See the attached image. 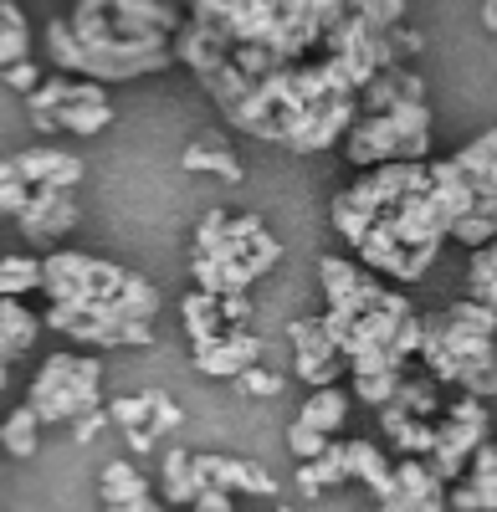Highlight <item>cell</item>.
Listing matches in <instances>:
<instances>
[{"label":"cell","instance_id":"7bdbcfd3","mask_svg":"<svg viewBox=\"0 0 497 512\" xmlns=\"http://www.w3.org/2000/svg\"><path fill=\"white\" fill-rule=\"evenodd\" d=\"M123 441H129V451H139V456L154 451V436H149V431H123Z\"/></svg>","mask_w":497,"mask_h":512},{"label":"cell","instance_id":"ffe728a7","mask_svg":"<svg viewBox=\"0 0 497 512\" xmlns=\"http://www.w3.org/2000/svg\"><path fill=\"white\" fill-rule=\"evenodd\" d=\"M380 420H385V431L395 436V446L405 451V456H431V446H436V420H416V415H400L395 405H380Z\"/></svg>","mask_w":497,"mask_h":512},{"label":"cell","instance_id":"f35d334b","mask_svg":"<svg viewBox=\"0 0 497 512\" xmlns=\"http://www.w3.org/2000/svg\"><path fill=\"white\" fill-rule=\"evenodd\" d=\"M67 364H72V354H52L47 364H41V374L31 379V395H26V400H41V395H47V390H52V384H57V374H62Z\"/></svg>","mask_w":497,"mask_h":512},{"label":"cell","instance_id":"52a82bcc","mask_svg":"<svg viewBox=\"0 0 497 512\" xmlns=\"http://www.w3.org/2000/svg\"><path fill=\"white\" fill-rule=\"evenodd\" d=\"M108 123H113V108H108L103 82L72 77V82H67V98H62L57 113L47 118V134H103Z\"/></svg>","mask_w":497,"mask_h":512},{"label":"cell","instance_id":"60d3db41","mask_svg":"<svg viewBox=\"0 0 497 512\" xmlns=\"http://www.w3.org/2000/svg\"><path fill=\"white\" fill-rule=\"evenodd\" d=\"M190 512H236V502H231V492H221V487H200L195 502H190Z\"/></svg>","mask_w":497,"mask_h":512},{"label":"cell","instance_id":"d590c367","mask_svg":"<svg viewBox=\"0 0 497 512\" xmlns=\"http://www.w3.org/2000/svg\"><path fill=\"white\" fill-rule=\"evenodd\" d=\"M328 446V436H318V431H308V425L303 420H293V425H287V451H293L298 461H313L318 451Z\"/></svg>","mask_w":497,"mask_h":512},{"label":"cell","instance_id":"484cf974","mask_svg":"<svg viewBox=\"0 0 497 512\" xmlns=\"http://www.w3.org/2000/svg\"><path fill=\"white\" fill-rule=\"evenodd\" d=\"M180 164L185 169H216L221 180H231V185H241V159L221 144V139H205V144H190L185 154H180Z\"/></svg>","mask_w":497,"mask_h":512},{"label":"cell","instance_id":"7402d4cb","mask_svg":"<svg viewBox=\"0 0 497 512\" xmlns=\"http://www.w3.org/2000/svg\"><path fill=\"white\" fill-rule=\"evenodd\" d=\"M98 492H103V507H134L139 497H149V482L139 477V466L108 461L103 477H98Z\"/></svg>","mask_w":497,"mask_h":512},{"label":"cell","instance_id":"1f68e13d","mask_svg":"<svg viewBox=\"0 0 497 512\" xmlns=\"http://www.w3.org/2000/svg\"><path fill=\"white\" fill-rule=\"evenodd\" d=\"M395 384H400V369H385V374H354V395H359L364 405H390Z\"/></svg>","mask_w":497,"mask_h":512},{"label":"cell","instance_id":"d4e9b609","mask_svg":"<svg viewBox=\"0 0 497 512\" xmlns=\"http://www.w3.org/2000/svg\"><path fill=\"white\" fill-rule=\"evenodd\" d=\"M159 492L164 502H175V507H190L200 482L190 472V451H164V466H159Z\"/></svg>","mask_w":497,"mask_h":512},{"label":"cell","instance_id":"ab89813d","mask_svg":"<svg viewBox=\"0 0 497 512\" xmlns=\"http://www.w3.org/2000/svg\"><path fill=\"white\" fill-rule=\"evenodd\" d=\"M441 415H446V420H467V425H487V405H482V400H467V395H457Z\"/></svg>","mask_w":497,"mask_h":512},{"label":"cell","instance_id":"4316f807","mask_svg":"<svg viewBox=\"0 0 497 512\" xmlns=\"http://www.w3.org/2000/svg\"><path fill=\"white\" fill-rule=\"evenodd\" d=\"M21 57H31V26H26L16 0H6V6H0V67H11Z\"/></svg>","mask_w":497,"mask_h":512},{"label":"cell","instance_id":"277c9868","mask_svg":"<svg viewBox=\"0 0 497 512\" xmlns=\"http://www.w3.org/2000/svg\"><path fill=\"white\" fill-rule=\"evenodd\" d=\"M36 425H67L82 410H98L103 405V364L93 354H72V364L57 374V384L41 400H26Z\"/></svg>","mask_w":497,"mask_h":512},{"label":"cell","instance_id":"d6986e66","mask_svg":"<svg viewBox=\"0 0 497 512\" xmlns=\"http://www.w3.org/2000/svg\"><path fill=\"white\" fill-rule=\"evenodd\" d=\"M36 333H41V318L21 303V297H0V344L21 359V354L36 349Z\"/></svg>","mask_w":497,"mask_h":512},{"label":"cell","instance_id":"4fadbf2b","mask_svg":"<svg viewBox=\"0 0 497 512\" xmlns=\"http://www.w3.org/2000/svg\"><path fill=\"white\" fill-rule=\"evenodd\" d=\"M416 98H426L421 77L410 72V67H385V72H375V77H369L364 88L354 93V118H359V113H390L395 103H416Z\"/></svg>","mask_w":497,"mask_h":512},{"label":"cell","instance_id":"8fae6325","mask_svg":"<svg viewBox=\"0 0 497 512\" xmlns=\"http://www.w3.org/2000/svg\"><path fill=\"white\" fill-rule=\"evenodd\" d=\"M21 231L31 241H57L77 226V200L72 190H52V185H31V200L21 205Z\"/></svg>","mask_w":497,"mask_h":512},{"label":"cell","instance_id":"8992f818","mask_svg":"<svg viewBox=\"0 0 497 512\" xmlns=\"http://www.w3.org/2000/svg\"><path fill=\"white\" fill-rule=\"evenodd\" d=\"M380 512H446V487L426 472L421 456H400L390 466V492L380 497Z\"/></svg>","mask_w":497,"mask_h":512},{"label":"cell","instance_id":"5bb4252c","mask_svg":"<svg viewBox=\"0 0 497 512\" xmlns=\"http://www.w3.org/2000/svg\"><path fill=\"white\" fill-rule=\"evenodd\" d=\"M11 169L26 185H52V190H72L82 180V159L62 154V149H26L11 159Z\"/></svg>","mask_w":497,"mask_h":512},{"label":"cell","instance_id":"4dcf8cb0","mask_svg":"<svg viewBox=\"0 0 497 512\" xmlns=\"http://www.w3.org/2000/svg\"><path fill=\"white\" fill-rule=\"evenodd\" d=\"M492 216H482V210H472V216H457V221H451V231L446 236H457L467 251H477V246H492Z\"/></svg>","mask_w":497,"mask_h":512},{"label":"cell","instance_id":"9c48e42d","mask_svg":"<svg viewBox=\"0 0 497 512\" xmlns=\"http://www.w3.org/2000/svg\"><path fill=\"white\" fill-rule=\"evenodd\" d=\"M190 472L200 487H221V492H252V497H277V477H267L257 461H236V456H190Z\"/></svg>","mask_w":497,"mask_h":512},{"label":"cell","instance_id":"f6af8a7d","mask_svg":"<svg viewBox=\"0 0 497 512\" xmlns=\"http://www.w3.org/2000/svg\"><path fill=\"white\" fill-rule=\"evenodd\" d=\"M103 512H129V507H103Z\"/></svg>","mask_w":497,"mask_h":512},{"label":"cell","instance_id":"ba28073f","mask_svg":"<svg viewBox=\"0 0 497 512\" xmlns=\"http://www.w3.org/2000/svg\"><path fill=\"white\" fill-rule=\"evenodd\" d=\"M487 441V425H467V420H436V446H431V456H426V472L441 482V487H451V482H462V472H467V456L477 451Z\"/></svg>","mask_w":497,"mask_h":512},{"label":"cell","instance_id":"e575fe53","mask_svg":"<svg viewBox=\"0 0 497 512\" xmlns=\"http://www.w3.org/2000/svg\"><path fill=\"white\" fill-rule=\"evenodd\" d=\"M236 384H241L246 395H262V400H267V395H282V374H277V369H262V364L241 369V374H236Z\"/></svg>","mask_w":497,"mask_h":512},{"label":"cell","instance_id":"44dd1931","mask_svg":"<svg viewBox=\"0 0 497 512\" xmlns=\"http://www.w3.org/2000/svg\"><path fill=\"white\" fill-rule=\"evenodd\" d=\"M180 318H185V333H190V344L200 349V344H216V338L226 333V323H221V313H216V292H190L185 303H180Z\"/></svg>","mask_w":497,"mask_h":512},{"label":"cell","instance_id":"3957f363","mask_svg":"<svg viewBox=\"0 0 497 512\" xmlns=\"http://www.w3.org/2000/svg\"><path fill=\"white\" fill-rule=\"evenodd\" d=\"M123 267L113 262H98V256H82V251H52L41 262V297L47 308H82V303H108L123 287Z\"/></svg>","mask_w":497,"mask_h":512},{"label":"cell","instance_id":"7a4b0ae2","mask_svg":"<svg viewBox=\"0 0 497 512\" xmlns=\"http://www.w3.org/2000/svg\"><path fill=\"white\" fill-rule=\"evenodd\" d=\"M426 374L436 384H457L467 400H492L497 379H492V333H472L462 323H451L446 313L421 318V349Z\"/></svg>","mask_w":497,"mask_h":512},{"label":"cell","instance_id":"6da1fadb","mask_svg":"<svg viewBox=\"0 0 497 512\" xmlns=\"http://www.w3.org/2000/svg\"><path fill=\"white\" fill-rule=\"evenodd\" d=\"M344 154L359 169L375 164H426L431 159V108L426 98L395 103L390 113H359L344 128Z\"/></svg>","mask_w":497,"mask_h":512},{"label":"cell","instance_id":"d6a6232c","mask_svg":"<svg viewBox=\"0 0 497 512\" xmlns=\"http://www.w3.org/2000/svg\"><path fill=\"white\" fill-rule=\"evenodd\" d=\"M446 318H451V323H462V328H472V333H492V328H497V313H492L487 303H472V297L451 303V308H446Z\"/></svg>","mask_w":497,"mask_h":512},{"label":"cell","instance_id":"603a6c76","mask_svg":"<svg viewBox=\"0 0 497 512\" xmlns=\"http://www.w3.org/2000/svg\"><path fill=\"white\" fill-rule=\"evenodd\" d=\"M462 487L482 502V512H492L497 507V446H492V436L467 456V472H462Z\"/></svg>","mask_w":497,"mask_h":512},{"label":"cell","instance_id":"ac0fdd59","mask_svg":"<svg viewBox=\"0 0 497 512\" xmlns=\"http://www.w3.org/2000/svg\"><path fill=\"white\" fill-rule=\"evenodd\" d=\"M344 472H349V482H364L375 497L390 492V461L369 441H344Z\"/></svg>","mask_w":497,"mask_h":512},{"label":"cell","instance_id":"f546056e","mask_svg":"<svg viewBox=\"0 0 497 512\" xmlns=\"http://www.w3.org/2000/svg\"><path fill=\"white\" fill-rule=\"evenodd\" d=\"M41 287V262L36 256H0V297H26Z\"/></svg>","mask_w":497,"mask_h":512},{"label":"cell","instance_id":"8d00e7d4","mask_svg":"<svg viewBox=\"0 0 497 512\" xmlns=\"http://www.w3.org/2000/svg\"><path fill=\"white\" fill-rule=\"evenodd\" d=\"M216 313H221L226 328H246V318H252V297H246V292H221Z\"/></svg>","mask_w":497,"mask_h":512},{"label":"cell","instance_id":"cb8c5ba5","mask_svg":"<svg viewBox=\"0 0 497 512\" xmlns=\"http://www.w3.org/2000/svg\"><path fill=\"white\" fill-rule=\"evenodd\" d=\"M113 308H118V318H129V323H154L159 318V287L129 272L123 287H118V297H113Z\"/></svg>","mask_w":497,"mask_h":512},{"label":"cell","instance_id":"bcb514c9","mask_svg":"<svg viewBox=\"0 0 497 512\" xmlns=\"http://www.w3.org/2000/svg\"><path fill=\"white\" fill-rule=\"evenodd\" d=\"M272 512H298V507H272Z\"/></svg>","mask_w":497,"mask_h":512},{"label":"cell","instance_id":"b9f144b4","mask_svg":"<svg viewBox=\"0 0 497 512\" xmlns=\"http://www.w3.org/2000/svg\"><path fill=\"white\" fill-rule=\"evenodd\" d=\"M67 425L77 431V441H98V431L108 425V415H103V405H98V410H82V415H72Z\"/></svg>","mask_w":497,"mask_h":512},{"label":"cell","instance_id":"e0dca14e","mask_svg":"<svg viewBox=\"0 0 497 512\" xmlns=\"http://www.w3.org/2000/svg\"><path fill=\"white\" fill-rule=\"evenodd\" d=\"M298 420L308 425V431H318V436H334L339 425L349 420V395L339 390V384H323V390H313V395L303 400Z\"/></svg>","mask_w":497,"mask_h":512},{"label":"cell","instance_id":"7c38bea8","mask_svg":"<svg viewBox=\"0 0 497 512\" xmlns=\"http://www.w3.org/2000/svg\"><path fill=\"white\" fill-rule=\"evenodd\" d=\"M262 354H267V344H262L257 333L226 328L216 344H200V349H195V369H200V374H211V379H236L241 369L262 364Z\"/></svg>","mask_w":497,"mask_h":512},{"label":"cell","instance_id":"f1b7e54d","mask_svg":"<svg viewBox=\"0 0 497 512\" xmlns=\"http://www.w3.org/2000/svg\"><path fill=\"white\" fill-rule=\"evenodd\" d=\"M467 297L472 303H497V246H477L467 262Z\"/></svg>","mask_w":497,"mask_h":512},{"label":"cell","instance_id":"836d02e7","mask_svg":"<svg viewBox=\"0 0 497 512\" xmlns=\"http://www.w3.org/2000/svg\"><path fill=\"white\" fill-rule=\"evenodd\" d=\"M26 200H31V185L16 175L11 159H6V164H0V210H6V216H21Z\"/></svg>","mask_w":497,"mask_h":512},{"label":"cell","instance_id":"9a60e30c","mask_svg":"<svg viewBox=\"0 0 497 512\" xmlns=\"http://www.w3.org/2000/svg\"><path fill=\"white\" fill-rule=\"evenodd\" d=\"M349 472H344V441H328L313 461L298 466V492L303 497H323L328 487H344Z\"/></svg>","mask_w":497,"mask_h":512},{"label":"cell","instance_id":"30bf717a","mask_svg":"<svg viewBox=\"0 0 497 512\" xmlns=\"http://www.w3.org/2000/svg\"><path fill=\"white\" fill-rule=\"evenodd\" d=\"M103 415L118 425V431H149V436H164L175 431V425L185 420L180 405L164 395V390H144V395H118L103 405Z\"/></svg>","mask_w":497,"mask_h":512},{"label":"cell","instance_id":"83f0119b","mask_svg":"<svg viewBox=\"0 0 497 512\" xmlns=\"http://www.w3.org/2000/svg\"><path fill=\"white\" fill-rule=\"evenodd\" d=\"M41 425H36V415H31V405H16L11 415H6V425H0V446H6L16 461H31L36 456V436Z\"/></svg>","mask_w":497,"mask_h":512},{"label":"cell","instance_id":"ee69618b","mask_svg":"<svg viewBox=\"0 0 497 512\" xmlns=\"http://www.w3.org/2000/svg\"><path fill=\"white\" fill-rule=\"evenodd\" d=\"M129 512H159V502H154V492H149V497H139V502H134Z\"/></svg>","mask_w":497,"mask_h":512},{"label":"cell","instance_id":"5b68a950","mask_svg":"<svg viewBox=\"0 0 497 512\" xmlns=\"http://www.w3.org/2000/svg\"><path fill=\"white\" fill-rule=\"evenodd\" d=\"M287 349H293V369L308 390H323V384H339L349 374L344 354L328 344V333L318 328V318H298L287 323Z\"/></svg>","mask_w":497,"mask_h":512},{"label":"cell","instance_id":"2e32d148","mask_svg":"<svg viewBox=\"0 0 497 512\" xmlns=\"http://www.w3.org/2000/svg\"><path fill=\"white\" fill-rule=\"evenodd\" d=\"M390 405H395L400 415H416V420H441V410H446V395H441V384H436L431 374H421V379L400 374V384H395Z\"/></svg>","mask_w":497,"mask_h":512},{"label":"cell","instance_id":"74e56055","mask_svg":"<svg viewBox=\"0 0 497 512\" xmlns=\"http://www.w3.org/2000/svg\"><path fill=\"white\" fill-rule=\"evenodd\" d=\"M0 77H6L16 93H31L36 82H41V67H36L31 57H21V62H11V67H0Z\"/></svg>","mask_w":497,"mask_h":512}]
</instances>
